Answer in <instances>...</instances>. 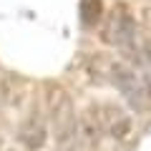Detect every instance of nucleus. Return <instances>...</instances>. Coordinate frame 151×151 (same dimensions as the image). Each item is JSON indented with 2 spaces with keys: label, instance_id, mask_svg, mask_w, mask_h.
Listing matches in <instances>:
<instances>
[{
  "label": "nucleus",
  "instance_id": "obj_5",
  "mask_svg": "<svg viewBox=\"0 0 151 151\" xmlns=\"http://www.w3.org/2000/svg\"><path fill=\"white\" fill-rule=\"evenodd\" d=\"M101 111V124H103V134H108L111 139H126V134L131 131V116L124 111L121 106H113V103H106V106H98Z\"/></svg>",
  "mask_w": 151,
  "mask_h": 151
},
{
  "label": "nucleus",
  "instance_id": "obj_3",
  "mask_svg": "<svg viewBox=\"0 0 151 151\" xmlns=\"http://www.w3.org/2000/svg\"><path fill=\"white\" fill-rule=\"evenodd\" d=\"M108 81L124 93V98L134 108H144L149 103L146 96V76L129 63H108Z\"/></svg>",
  "mask_w": 151,
  "mask_h": 151
},
{
  "label": "nucleus",
  "instance_id": "obj_6",
  "mask_svg": "<svg viewBox=\"0 0 151 151\" xmlns=\"http://www.w3.org/2000/svg\"><path fill=\"white\" fill-rule=\"evenodd\" d=\"M101 136H103L101 111H98V106H88L86 111L78 116V136H76V139H81L88 149H93V146H98Z\"/></svg>",
  "mask_w": 151,
  "mask_h": 151
},
{
  "label": "nucleus",
  "instance_id": "obj_1",
  "mask_svg": "<svg viewBox=\"0 0 151 151\" xmlns=\"http://www.w3.org/2000/svg\"><path fill=\"white\" fill-rule=\"evenodd\" d=\"M48 121H50V131H53L55 144L63 151L73 149L76 136H78V116H76L73 98L60 86L48 88Z\"/></svg>",
  "mask_w": 151,
  "mask_h": 151
},
{
  "label": "nucleus",
  "instance_id": "obj_4",
  "mask_svg": "<svg viewBox=\"0 0 151 151\" xmlns=\"http://www.w3.org/2000/svg\"><path fill=\"white\" fill-rule=\"evenodd\" d=\"M45 139H48V126H45V119L38 111H33L25 121L18 129V141L23 144V149L28 151H40L45 146Z\"/></svg>",
  "mask_w": 151,
  "mask_h": 151
},
{
  "label": "nucleus",
  "instance_id": "obj_2",
  "mask_svg": "<svg viewBox=\"0 0 151 151\" xmlns=\"http://www.w3.org/2000/svg\"><path fill=\"white\" fill-rule=\"evenodd\" d=\"M101 40L119 50H131L139 40V30H136V20L129 13L126 5H113L103 18V28H101Z\"/></svg>",
  "mask_w": 151,
  "mask_h": 151
},
{
  "label": "nucleus",
  "instance_id": "obj_7",
  "mask_svg": "<svg viewBox=\"0 0 151 151\" xmlns=\"http://www.w3.org/2000/svg\"><path fill=\"white\" fill-rule=\"evenodd\" d=\"M78 10H81V23L83 25L96 28L101 23V18H103V3L101 0H81Z\"/></svg>",
  "mask_w": 151,
  "mask_h": 151
},
{
  "label": "nucleus",
  "instance_id": "obj_8",
  "mask_svg": "<svg viewBox=\"0 0 151 151\" xmlns=\"http://www.w3.org/2000/svg\"><path fill=\"white\" fill-rule=\"evenodd\" d=\"M146 25H149V38H151V10H146Z\"/></svg>",
  "mask_w": 151,
  "mask_h": 151
}]
</instances>
